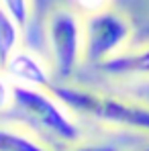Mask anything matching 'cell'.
<instances>
[{
  "label": "cell",
  "mask_w": 149,
  "mask_h": 151,
  "mask_svg": "<svg viewBox=\"0 0 149 151\" xmlns=\"http://www.w3.org/2000/svg\"><path fill=\"white\" fill-rule=\"evenodd\" d=\"M51 92L66 104V108L90 123H96L110 129L133 131L149 135V104L137 98H129L123 94H114L108 90H98L92 86H82L51 80L47 86Z\"/></svg>",
  "instance_id": "cell-1"
},
{
  "label": "cell",
  "mask_w": 149,
  "mask_h": 151,
  "mask_svg": "<svg viewBox=\"0 0 149 151\" xmlns=\"http://www.w3.org/2000/svg\"><path fill=\"white\" fill-rule=\"evenodd\" d=\"M12 110H17L29 129L43 141L49 139L61 145H74L82 141V131L76 123V116L49 88L17 84Z\"/></svg>",
  "instance_id": "cell-2"
},
{
  "label": "cell",
  "mask_w": 149,
  "mask_h": 151,
  "mask_svg": "<svg viewBox=\"0 0 149 151\" xmlns=\"http://www.w3.org/2000/svg\"><path fill=\"white\" fill-rule=\"evenodd\" d=\"M45 43L51 74L68 82L84 63V17L72 6L53 8L45 23Z\"/></svg>",
  "instance_id": "cell-3"
},
{
  "label": "cell",
  "mask_w": 149,
  "mask_h": 151,
  "mask_svg": "<svg viewBox=\"0 0 149 151\" xmlns=\"http://www.w3.org/2000/svg\"><path fill=\"white\" fill-rule=\"evenodd\" d=\"M131 39V19L112 6L84 17V63L98 68L127 49Z\"/></svg>",
  "instance_id": "cell-4"
},
{
  "label": "cell",
  "mask_w": 149,
  "mask_h": 151,
  "mask_svg": "<svg viewBox=\"0 0 149 151\" xmlns=\"http://www.w3.org/2000/svg\"><path fill=\"white\" fill-rule=\"evenodd\" d=\"M2 70L10 76V80L19 86H35V88H47L53 80L49 61H45L41 55L31 49L14 51L12 57L2 65Z\"/></svg>",
  "instance_id": "cell-5"
},
{
  "label": "cell",
  "mask_w": 149,
  "mask_h": 151,
  "mask_svg": "<svg viewBox=\"0 0 149 151\" xmlns=\"http://www.w3.org/2000/svg\"><path fill=\"white\" fill-rule=\"evenodd\" d=\"M96 70L114 80H149V43L127 47Z\"/></svg>",
  "instance_id": "cell-6"
},
{
  "label": "cell",
  "mask_w": 149,
  "mask_h": 151,
  "mask_svg": "<svg viewBox=\"0 0 149 151\" xmlns=\"http://www.w3.org/2000/svg\"><path fill=\"white\" fill-rule=\"evenodd\" d=\"M0 151H51V147L31 129L0 125Z\"/></svg>",
  "instance_id": "cell-7"
},
{
  "label": "cell",
  "mask_w": 149,
  "mask_h": 151,
  "mask_svg": "<svg viewBox=\"0 0 149 151\" xmlns=\"http://www.w3.org/2000/svg\"><path fill=\"white\" fill-rule=\"evenodd\" d=\"M23 27L19 25L6 10L0 8V68L12 57L14 51L21 49Z\"/></svg>",
  "instance_id": "cell-8"
},
{
  "label": "cell",
  "mask_w": 149,
  "mask_h": 151,
  "mask_svg": "<svg viewBox=\"0 0 149 151\" xmlns=\"http://www.w3.org/2000/svg\"><path fill=\"white\" fill-rule=\"evenodd\" d=\"M0 8L6 10L23 29H27L33 14V0H0Z\"/></svg>",
  "instance_id": "cell-9"
},
{
  "label": "cell",
  "mask_w": 149,
  "mask_h": 151,
  "mask_svg": "<svg viewBox=\"0 0 149 151\" xmlns=\"http://www.w3.org/2000/svg\"><path fill=\"white\" fill-rule=\"evenodd\" d=\"M14 86L17 84L10 80V76L0 68V114H4V112H8L12 108V102H14Z\"/></svg>",
  "instance_id": "cell-10"
},
{
  "label": "cell",
  "mask_w": 149,
  "mask_h": 151,
  "mask_svg": "<svg viewBox=\"0 0 149 151\" xmlns=\"http://www.w3.org/2000/svg\"><path fill=\"white\" fill-rule=\"evenodd\" d=\"M70 4H72V8H74L78 14L88 17V14L100 12L104 8H110L112 6V0H70Z\"/></svg>",
  "instance_id": "cell-11"
},
{
  "label": "cell",
  "mask_w": 149,
  "mask_h": 151,
  "mask_svg": "<svg viewBox=\"0 0 149 151\" xmlns=\"http://www.w3.org/2000/svg\"><path fill=\"white\" fill-rule=\"evenodd\" d=\"M68 151H121L112 143H96V141H78L70 145Z\"/></svg>",
  "instance_id": "cell-12"
},
{
  "label": "cell",
  "mask_w": 149,
  "mask_h": 151,
  "mask_svg": "<svg viewBox=\"0 0 149 151\" xmlns=\"http://www.w3.org/2000/svg\"><path fill=\"white\" fill-rule=\"evenodd\" d=\"M137 151H149V145H145V147H141V149H137Z\"/></svg>",
  "instance_id": "cell-13"
}]
</instances>
